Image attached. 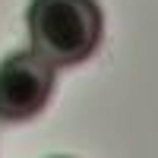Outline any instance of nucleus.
<instances>
[{"mask_svg": "<svg viewBox=\"0 0 158 158\" xmlns=\"http://www.w3.org/2000/svg\"><path fill=\"white\" fill-rule=\"evenodd\" d=\"M25 22L32 54L54 70L89 60L101 41V10L95 0H32Z\"/></svg>", "mask_w": 158, "mask_h": 158, "instance_id": "nucleus-1", "label": "nucleus"}, {"mask_svg": "<svg viewBox=\"0 0 158 158\" xmlns=\"http://www.w3.org/2000/svg\"><path fill=\"white\" fill-rule=\"evenodd\" d=\"M54 92V67L22 51L0 63V123L32 120Z\"/></svg>", "mask_w": 158, "mask_h": 158, "instance_id": "nucleus-2", "label": "nucleus"}]
</instances>
